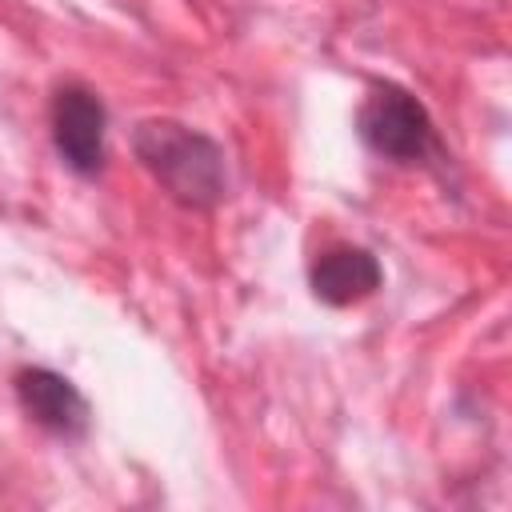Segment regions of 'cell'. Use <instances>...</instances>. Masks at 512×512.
Masks as SVG:
<instances>
[{
  "mask_svg": "<svg viewBox=\"0 0 512 512\" xmlns=\"http://www.w3.org/2000/svg\"><path fill=\"white\" fill-rule=\"evenodd\" d=\"M132 148L172 200L188 208H212L224 196V152L204 132H192L176 120H144L132 136Z\"/></svg>",
  "mask_w": 512,
  "mask_h": 512,
  "instance_id": "6da1fadb",
  "label": "cell"
},
{
  "mask_svg": "<svg viewBox=\"0 0 512 512\" xmlns=\"http://www.w3.org/2000/svg\"><path fill=\"white\" fill-rule=\"evenodd\" d=\"M360 136L388 160H420L432 144V120L408 92L376 88L360 108Z\"/></svg>",
  "mask_w": 512,
  "mask_h": 512,
  "instance_id": "7a4b0ae2",
  "label": "cell"
},
{
  "mask_svg": "<svg viewBox=\"0 0 512 512\" xmlns=\"http://www.w3.org/2000/svg\"><path fill=\"white\" fill-rule=\"evenodd\" d=\"M52 140L68 168L92 176L104 164V104L80 84H64L52 100Z\"/></svg>",
  "mask_w": 512,
  "mask_h": 512,
  "instance_id": "3957f363",
  "label": "cell"
},
{
  "mask_svg": "<svg viewBox=\"0 0 512 512\" xmlns=\"http://www.w3.org/2000/svg\"><path fill=\"white\" fill-rule=\"evenodd\" d=\"M16 396L24 404V412L56 432V436H84L88 432V400L76 392L72 380H64L60 372L48 368H24L16 376Z\"/></svg>",
  "mask_w": 512,
  "mask_h": 512,
  "instance_id": "277c9868",
  "label": "cell"
},
{
  "mask_svg": "<svg viewBox=\"0 0 512 512\" xmlns=\"http://www.w3.org/2000/svg\"><path fill=\"white\" fill-rule=\"evenodd\" d=\"M380 288V264L364 248H328L312 264V292L332 308L360 304Z\"/></svg>",
  "mask_w": 512,
  "mask_h": 512,
  "instance_id": "5b68a950",
  "label": "cell"
}]
</instances>
